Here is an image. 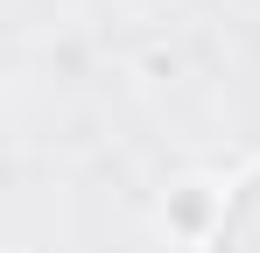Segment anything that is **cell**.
<instances>
[{"label": "cell", "mask_w": 260, "mask_h": 253, "mask_svg": "<svg viewBox=\"0 0 260 253\" xmlns=\"http://www.w3.org/2000/svg\"><path fill=\"white\" fill-rule=\"evenodd\" d=\"M211 253H260V169L232 190L225 204V225H218V246Z\"/></svg>", "instance_id": "1"}]
</instances>
